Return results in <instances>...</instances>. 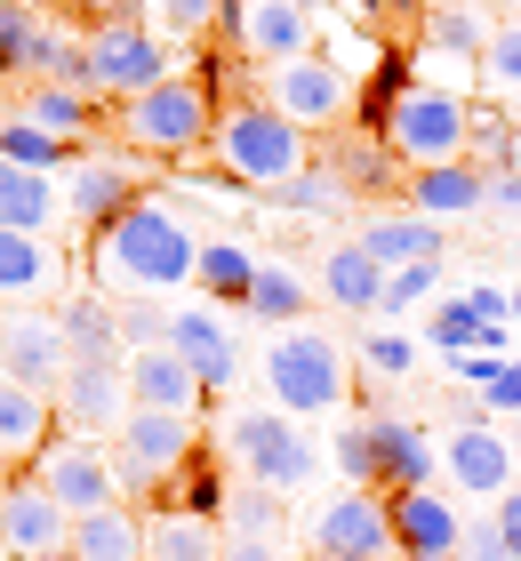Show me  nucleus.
<instances>
[{
  "label": "nucleus",
  "mask_w": 521,
  "mask_h": 561,
  "mask_svg": "<svg viewBox=\"0 0 521 561\" xmlns=\"http://www.w3.org/2000/svg\"><path fill=\"white\" fill-rule=\"evenodd\" d=\"M89 265L113 297H169L177 280L201 273V241L169 201L145 193L137 209H121L104 233H89Z\"/></svg>",
  "instance_id": "nucleus-1"
},
{
  "label": "nucleus",
  "mask_w": 521,
  "mask_h": 561,
  "mask_svg": "<svg viewBox=\"0 0 521 561\" xmlns=\"http://www.w3.org/2000/svg\"><path fill=\"white\" fill-rule=\"evenodd\" d=\"M217 176L241 193H281L297 169H313V137L297 129V121H281L265 96H233V105L217 113Z\"/></svg>",
  "instance_id": "nucleus-2"
},
{
  "label": "nucleus",
  "mask_w": 521,
  "mask_h": 561,
  "mask_svg": "<svg viewBox=\"0 0 521 561\" xmlns=\"http://www.w3.org/2000/svg\"><path fill=\"white\" fill-rule=\"evenodd\" d=\"M113 129L128 137V152H145V161H193V152L217 145V105H208L201 72H177V81L128 96L113 113Z\"/></svg>",
  "instance_id": "nucleus-3"
},
{
  "label": "nucleus",
  "mask_w": 521,
  "mask_h": 561,
  "mask_svg": "<svg viewBox=\"0 0 521 561\" xmlns=\"http://www.w3.org/2000/svg\"><path fill=\"white\" fill-rule=\"evenodd\" d=\"M385 152H394L401 169H441V161H465L474 152V96H450V89H426L409 81L394 105L377 113L370 129Z\"/></svg>",
  "instance_id": "nucleus-4"
},
{
  "label": "nucleus",
  "mask_w": 521,
  "mask_h": 561,
  "mask_svg": "<svg viewBox=\"0 0 521 561\" xmlns=\"http://www.w3.org/2000/svg\"><path fill=\"white\" fill-rule=\"evenodd\" d=\"M265 386H273V410L290 417H313V410H337L346 393V353H337L329 329H281L273 353H265Z\"/></svg>",
  "instance_id": "nucleus-5"
},
{
  "label": "nucleus",
  "mask_w": 521,
  "mask_h": 561,
  "mask_svg": "<svg viewBox=\"0 0 521 561\" xmlns=\"http://www.w3.org/2000/svg\"><path fill=\"white\" fill-rule=\"evenodd\" d=\"M225 449L241 457V473L257 481V490H305L313 481V466H321V457L305 449V433L290 425V410H233L225 417Z\"/></svg>",
  "instance_id": "nucleus-6"
},
{
  "label": "nucleus",
  "mask_w": 521,
  "mask_h": 561,
  "mask_svg": "<svg viewBox=\"0 0 521 561\" xmlns=\"http://www.w3.org/2000/svg\"><path fill=\"white\" fill-rule=\"evenodd\" d=\"M33 481L65 505L72 522H81V514H104V505H128V497H121V473H113V449H104V442H81V433H57V442L33 457Z\"/></svg>",
  "instance_id": "nucleus-7"
},
{
  "label": "nucleus",
  "mask_w": 521,
  "mask_h": 561,
  "mask_svg": "<svg viewBox=\"0 0 521 561\" xmlns=\"http://www.w3.org/2000/svg\"><path fill=\"white\" fill-rule=\"evenodd\" d=\"M161 81H177V72H169V41L152 24H97L89 33V89L128 105V96H145Z\"/></svg>",
  "instance_id": "nucleus-8"
},
{
  "label": "nucleus",
  "mask_w": 521,
  "mask_h": 561,
  "mask_svg": "<svg viewBox=\"0 0 521 561\" xmlns=\"http://www.w3.org/2000/svg\"><path fill=\"white\" fill-rule=\"evenodd\" d=\"M257 96H265L281 121H297V129L313 137V129H337V121L353 113V72L329 65V57H297V65H273Z\"/></svg>",
  "instance_id": "nucleus-9"
},
{
  "label": "nucleus",
  "mask_w": 521,
  "mask_h": 561,
  "mask_svg": "<svg viewBox=\"0 0 521 561\" xmlns=\"http://www.w3.org/2000/svg\"><path fill=\"white\" fill-rule=\"evenodd\" d=\"M0 377H16V386H33V393H57L65 377H72L65 321L41 313V305H16V313H0Z\"/></svg>",
  "instance_id": "nucleus-10"
},
{
  "label": "nucleus",
  "mask_w": 521,
  "mask_h": 561,
  "mask_svg": "<svg viewBox=\"0 0 521 561\" xmlns=\"http://www.w3.org/2000/svg\"><path fill=\"white\" fill-rule=\"evenodd\" d=\"M57 185H65V217L81 225V233H104L121 209H137V201H145V169L128 161V152H81Z\"/></svg>",
  "instance_id": "nucleus-11"
},
{
  "label": "nucleus",
  "mask_w": 521,
  "mask_h": 561,
  "mask_svg": "<svg viewBox=\"0 0 521 561\" xmlns=\"http://www.w3.org/2000/svg\"><path fill=\"white\" fill-rule=\"evenodd\" d=\"M313 561H401L394 546V514H385V490H346L313 522Z\"/></svg>",
  "instance_id": "nucleus-12"
},
{
  "label": "nucleus",
  "mask_w": 521,
  "mask_h": 561,
  "mask_svg": "<svg viewBox=\"0 0 521 561\" xmlns=\"http://www.w3.org/2000/svg\"><path fill=\"white\" fill-rule=\"evenodd\" d=\"M48 553H72V514L33 473H16L0 490V561H48Z\"/></svg>",
  "instance_id": "nucleus-13"
},
{
  "label": "nucleus",
  "mask_w": 521,
  "mask_h": 561,
  "mask_svg": "<svg viewBox=\"0 0 521 561\" xmlns=\"http://www.w3.org/2000/svg\"><path fill=\"white\" fill-rule=\"evenodd\" d=\"M225 33H233L241 57H257L265 72L313 57V16L297 9V0H225Z\"/></svg>",
  "instance_id": "nucleus-14"
},
{
  "label": "nucleus",
  "mask_w": 521,
  "mask_h": 561,
  "mask_svg": "<svg viewBox=\"0 0 521 561\" xmlns=\"http://www.w3.org/2000/svg\"><path fill=\"white\" fill-rule=\"evenodd\" d=\"M128 410H137V401H128V369H89V362H72V377L57 386V425L81 433V442L121 433Z\"/></svg>",
  "instance_id": "nucleus-15"
},
{
  "label": "nucleus",
  "mask_w": 521,
  "mask_h": 561,
  "mask_svg": "<svg viewBox=\"0 0 521 561\" xmlns=\"http://www.w3.org/2000/svg\"><path fill=\"white\" fill-rule=\"evenodd\" d=\"M385 514H394V546L401 561H465V522H457V505L441 497V490H401V497H385Z\"/></svg>",
  "instance_id": "nucleus-16"
},
{
  "label": "nucleus",
  "mask_w": 521,
  "mask_h": 561,
  "mask_svg": "<svg viewBox=\"0 0 521 561\" xmlns=\"http://www.w3.org/2000/svg\"><path fill=\"white\" fill-rule=\"evenodd\" d=\"M370 425V457H377V490L385 497H401V490H433V442H426V425H409L394 410H370L361 417Z\"/></svg>",
  "instance_id": "nucleus-17"
},
{
  "label": "nucleus",
  "mask_w": 521,
  "mask_h": 561,
  "mask_svg": "<svg viewBox=\"0 0 521 561\" xmlns=\"http://www.w3.org/2000/svg\"><path fill=\"white\" fill-rule=\"evenodd\" d=\"M441 466H450V481L465 497H513V442L506 433H489V425H457L450 442H441Z\"/></svg>",
  "instance_id": "nucleus-18"
},
{
  "label": "nucleus",
  "mask_w": 521,
  "mask_h": 561,
  "mask_svg": "<svg viewBox=\"0 0 521 561\" xmlns=\"http://www.w3.org/2000/svg\"><path fill=\"white\" fill-rule=\"evenodd\" d=\"M57 321H65V345H72V362H89V369H128L121 305L104 297V289H72V297L57 305Z\"/></svg>",
  "instance_id": "nucleus-19"
},
{
  "label": "nucleus",
  "mask_w": 521,
  "mask_h": 561,
  "mask_svg": "<svg viewBox=\"0 0 521 561\" xmlns=\"http://www.w3.org/2000/svg\"><path fill=\"white\" fill-rule=\"evenodd\" d=\"M57 393H33L16 386V377H0V457H9V473H33V457L57 442Z\"/></svg>",
  "instance_id": "nucleus-20"
},
{
  "label": "nucleus",
  "mask_w": 521,
  "mask_h": 561,
  "mask_svg": "<svg viewBox=\"0 0 521 561\" xmlns=\"http://www.w3.org/2000/svg\"><path fill=\"white\" fill-rule=\"evenodd\" d=\"M169 345L193 362L201 393H225L233 377H241V345H233V329H225L217 305H185V313H177V329H169Z\"/></svg>",
  "instance_id": "nucleus-21"
},
{
  "label": "nucleus",
  "mask_w": 521,
  "mask_h": 561,
  "mask_svg": "<svg viewBox=\"0 0 521 561\" xmlns=\"http://www.w3.org/2000/svg\"><path fill=\"white\" fill-rule=\"evenodd\" d=\"M401 193H409V209H417V217L450 225V217H474V209H489V169H482V161L409 169V176H401Z\"/></svg>",
  "instance_id": "nucleus-22"
},
{
  "label": "nucleus",
  "mask_w": 521,
  "mask_h": 561,
  "mask_svg": "<svg viewBox=\"0 0 521 561\" xmlns=\"http://www.w3.org/2000/svg\"><path fill=\"white\" fill-rule=\"evenodd\" d=\"M65 289V257H57V241H41V233H9L0 225V305H41V297H57Z\"/></svg>",
  "instance_id": "nucleus-23"
},
{
  "label": "nucleus",
  "mask_w": 521,
  "mask_h": 561,
  "mask_svg": "<svg viewBox=\"0 0 521 561\" xmlns=\"http://www.w3.org/2000/svg\"><path fill=\"white\" fill-rule=\"evenodd\" d=\"M128 401H137V410H177V417H193L201 377H193V362H185L177 345L128 353Z\"/></svg>",
  "instance_id": "nucleus-24"
},
{
  "label": "nucleus",
  "mask_w": 521,
  "mask_h": 561,
  "mask_svg": "<svg viewBox=\"0 0 521 561\" xmlns=\"http://www.w3.org/2000/svg\"><path fill=\"white\" fill-rule=\"evenodd\" d=\"M57 217H65V185L57 176H41V169H16L9 152H0V225L9 233H57Z\"/></svg>",
  "instance_id": "nucleus-25"
},
{
  "label": "nucleus",
  "mask_w": 521,
  "mask_h": 561,
  "mask_svg": "<svg viewBox=\"0 0 521 561\" xmlns=\"http://www.w3.org/2000/svg\"><path fill=\"white\" fill-rule=\"evenodd\" d=\"M385 280H394V273H385L361 241H337L329 257H321V297L337 305V313H377V305H385Z\"/></svg>",
  "instance_id": "nucleus-26"
},
{
  "label": "nucleus",
  "mask_w": 521,
  "mask_h": 561,
  "mask_svg": "<svg viewBox=\"0 0 521 561\" xmlns=\"http://www.w3.org/2000/svg\"><path fill=\"white\" fill-rule=\"evenodd\" d=\"M361 249H370V257L394 273V265H441V225L433 217H417V209H394V217H370L353 233Z\"/></svg>",
  "instance_id": "nucleus-27"
},
{
  "label": "nucleus",
  "mask_w": 521,
  "mask_h": 561,
  "mask_svg": "<svg viewBox=\"0 0 521 561\" xmlns=\"http://www.w3.org/2000/svg\"><path fill=\"white\" fill-rule=\"evenodd\" d=\"M489 33H498V24L482 9H426L417 16V48H426V57H450V65H474V72L489 57Z\"/></svg>",
  "instance_id": "nucleus-28"
},
{
  "label": "nucleus",
  "mask_w": 521,
  "mask_h": 561,
  "mask_svg": "<svg viewBox=\"0 0 521 561\" xmlns=\"http://www.w3.org/2000/svg\"><path fill=\"white\" fill-rule=\"evenodd\" d=\"M72 561H145V514L137 505H104L72 522Z\"/></svg>",
  "instance_id": "nucleus-29"
},
{
  "label": "nucleus",
  "mask_w": 521,
  "mask_h": 561,
  "mask_svg": "<svg viewBox=\"0 0 521 561\" xmlns=\"http://www.w3.org/2000/svg\"><path fill=\"white\" fill-rule=\"evenodd\" d=\"M24 121L48 137H65V145H81L97 129V96L89 89H57V81H24Z\"/></svg>",
  "instance_id": "nucleus-30"
},
{
  "label": "nucleus",
  "mask_w": 521,
  "mask_h": 561,
  "mask_svg": "<svg viewBox=\"0 0 521 561\" xmlns=\"http://www.w3.org/2000/svg\"><path fill=\"white\" fill-rule=\"evenodd\" d=\"M257 273H265V257H249V249L241 241H217V233H208L201 241V289H208V305H241V313H249V289H257Z\"/></svg>",
  "instance_id": "nucleus-31"
},
{
  "label": "nucleus",
  "mask_w": 521,
  "mask_h": 561,
  "mask_svg": "<svg viewBox=\"0 0 521 561\" xmlns=\"http://www.w3.org/2000/svg\"><path fill=\"white\" fill-rule=\"evenodd\" d=\"M217 529L193 522V514H169V505H152L145 514V561H217Z\"/></svg>",
  "instance_id": "nucleus-32"
},
{
  "label": "nucleus",
  "mask_w": 521,
  "mask_h": 561,
  "mask_svg": "<svg viewBox=\"0 0 521 561\" xmlns=\"http://www.w3.org/2000/svg\"><path fill=\"white\" fill-rule=\"evenodd\" d=\"M41 41H48V24H41L33 0H0V81H33Z\"/></svg>",
  "instance_id": "nucleus-33"
},
{
  "label": "nucleus",
  "mask_w": 521,
  "mask_h": 561,
  "mask_svg": "<svg viewBox=\"0 0 521 561\" xmlns=\"http://www.w3.org/2000/svg\"><path fill=\"white\" fill-rule=\"evenodd\" d=\"M161 505H169V514H193V522H217L233 505V481L217 473V457H193V466L161 490Z\"/></svg>",
  "instance_id": "nucleus-34"
},
{
  "label": "nucleus",
  "mask_w": 521,
  "mask_h": 561,
  "mask_svg": "<svg viewBox=\"0 0 521 561\" xmlns=\"http://www.w3.org/2000/svg\"><path fill=\"white\" fill-rule=\"evenodd\" d=\"M273 201H281V209H297V217H329V209H346V201H353V185L321 161V152H313V169H297Z\"/></svg>",
  "instance_id": "nucleus-35"
},
{
  "label": "nucleus",
  "mask_w": 521,
  "mask_h": 561,
  "mask_svg": "<svg viewBox=\"0 0 521 561\" xmlns=\"http://www.w3.org/2000/svg\"><path fill=\"white\" fill-rule=\"evenodd\" d=\"M321 161H329V169L353 185V201H361V193H385V185H394V152H385L377 137H346V145H329Z\"/></svg>",
  "instance_id": "nucleus-36"
},
{
  "label": "nucleus",
  "mask_w": 521,
  "mask_h": 561,
  "mask_svg": "<svg viewBox=\"0 0 521 561\" xmlns=\"http://www.w3.org/2000/svg\"><path fill=\"white\" fill-rule=\"evenodd\" d=\"M0 152H9L16 169H41V176H65L72 161H81V145H65V137H48V129H33V121H9V137H0Z\"/></svg>",
  "instance_id": "nucleus-37"
},
{
  "label": "nucleus",
  "mask_w": 521,
  "mask_h": 561,
  "mask_svg": "<svg viewBox=\"0 0 521 561\" xmlns=\"http://www.w3.org/2000/svg\"><path fill=\"white\" fill-rule=\"evenodd\" d=\"M305 305H313V289H305L290 265H265V273H257V289H249V313H257V321H273V329H281V321L297 329V321H305Z\"/></svg>",
  "instance_id": "nucleus-38"
},
{
  "label": "nucleus",
  "mask_w": 521,
  "mask_h": 561,
  "mask_svg": "<svg viewBox=\"0 0 521 561\" xmlns=\"http://www.w3.org/2000/svg\"><path fill=\"white\" fill-rule=\"evenodd\" d=\"M465 161H482L489 176H506V169H521V121H506V113H489V105H474V152Z\"/></svg>",
  "instance_id": "nucleus-39"
},
{
  "label": "nucleus",
  "mask_w": 521,
  "mask_h": 561,
  "mask_svg": "<svg viewBox=\"0 0 521 561\" xmlns=\"http://www.w3.org/2000/svg\"><path fill=\"white\" fill-rule=\"evenodd\" d=\"M33 81H57V89H89V41L81 33H65V24H48V41H41V72ZM97 96V89H89Z\"/></svg>",
  "instance_id": "nucleus-40"
},
{
  "label": "nucleus",
  "mask_w": 521,
  "mask_h": 561,
  "mask_svg": "<svg viewBox=\"0 0 521 561\" xmlns=\"http://www.w3.org/2000/svg\"><path fill=\"white\" fill-rule=\"evenodd\" d=\"M169 329H177V313H161V297H121V337H128V353L169 345Z\"/></svg>",
  "instance_id": "nucleus-41"
},
{
  "label": "nucleus",
  "mask_w": 521,
  "mask_h": 561,
  "mask_svg": "<svg viewBox=\"0 0 521 561\" xmlns=\"http://www.w3.org/2000/svg\"><path fill=\"white\" fill-rule=\"evenodd\" d=\"M361 369H370V377H409L417 369V337H401V329H370V337H361Z\"/></svg>",
  "instance_id": "nucleus-42"
},
{
  "label": "nucleus",
  "mask_w": 521,
  "mask_h": 561,
  "mask_svg": "<svg viewBox=\"0 0 521 561\" xmlns=\"http://www.w3.org/2000/svg\"><path fill=\"white\" fill-rule=\"evenodd\" d=\"M482 81H489V89H506V96H521V16H513V24H498V33H489Z\"/></svg>",
  "instance_id": "nucleus-43"
},
{
  "label": "nucleus",
  "mask_w": 521,
  "mask_h": 561,
  "mask_svg": "<svg viewBox=\"0 0 521 561\" xmlns=\"http://www.w3.org/2000/svg\"><path fill=\"white\" fill-rule=\"evenodd\" d=\"M225 514H233V538H265V529L281 522V490H257V481H241Z\"/></svg>",
  "instance_id": "nucleus-44"
},
{
  "label": "nucleus",
  "mask_w": 521,
  "mask_h": 561,
  "mask_svg": "<svg viewBox=\"0 0 521 561\" xmlns=\"http://www.w3.org/2000/svg\"><path fill=\"white\" fill-rule=\"evenodd\" d=\"M337 473H346L353 490H377V457H370V425H361V417L337 433Z\"/></svg>",
  "instance_id": "nucleus-45"
},
{
  "label": "nucleus",
  "mask_w": 521,
  "mask_h": 561,
  "mask_svg": "<svg viewBox=\"0 0 521 561\" xmlns=\"http://www.w3.org/2000/svg\"><path fill=\"white\" fill-rule=\"evenodd\" d=\"M433 280H441V265H394V280H385V305H377V313H409L417 297H433Z\"/></svg>",
  "instance_id": "nucleus-46"
},
{
  "label": "nucleus",
  "mask_w": 521,
  "mask_h": 561,
  "mask_svg": "<svg viewBox=\"0 0 521 561\" xmlns=\"http://www.w3.org/2000/svg\"><path fill=\"white\" fill-rule=\"evenodd\" d=\"M506 362H513V353H489V345H474V353H450V377H457V386H474V393H489Z\"/></svg>",
  "instance_id": "nucleus-47"
},
{
  "label": "nucleus",
  "mask_w": 521,
  "mask_h": 561,
  "mask_svg": "<svg viewBox=\"0 0 521 561\" xmlns=\"http://www.w3.org/2000/svg\"><path fill=\"white\" fill-rule=\"evenodd\" d=\"M225 24V0H161V33H208Z\"/></svg>",
  "instance_id": "nucleus-48"
},
{
  "label": "nucleus",
  "mask_w": 521,
  "mask_h": 561,
  "mask_svg": "<svg viewBox=\"0 0 521 561\" xmlns=\"http://www.w3.org/2000/svg\"><path fill=\"white\" fill-rule=\"evenodd\" d=\"M482 401H489V410H506V417H521V362H506V369H498V386H489Z\"/></svg>",
  "instance_id": "nucleus-49"
},
{
  "label": "nucleus",
  "mask_w": 521,
  "mask_h": 561,
  "mask_svg": "<svg viewBox=\"0 0 521 561\" xmlns=\"http://www.w3.org/2000/svg\"><path fill=\"white\" fill-rule=\"evenodd\" d=\"M465 561H513L506 538H498V522H474V538H465Z\"/></svg>",
  "instance_id": "nucleus-50"
},
{
  "label": "nucleus",
  "mask_w": 521,
  "mask_h": 561,
  "mask_svg": "<svg viewBox=\"0 0 521 561\" xmlns=\"http://www.w3.org/2000/svg\"><path fill=\"white\" fill-rule=\"evenodd\" d=\"M489 209H498V217H521V169L489 176Z\"/></svg>",
  "instance_id": "nucleus-51"
},
{
  "label": "nucleus",
  "mask_w": 521,
  "mask_h": 561,
  "mask_svg": "<svg viewBox=\"0 0 521 561\" xmlns=\"http://www.w3.org/2000/svg\"><path fill=\"white\" fill-rule=\"evenodd\" d=\"M498 538H506V553L521 561V490H513V497H498Z\"/></svg>",
  "instance_id": "nucleus-52"
},
{
  "label": "nucleus",
  "mask_w": 521,
  "mask_h": 561,
  "mask_svg": "<svg viewBox=\"0 0 521 561\" xmlns=\"http://www.w3.org/2000/svg\"><path fill=\"white\" fill-rule=\"evenodd\" d=\"M217 561H281V553H273L265 538H225V553H217Z\"/></svg>",
  "instance_id": "nucleus-53"
},
{
  "label": "nucleus",
  "mask_w": 521,
  "mask_h": 561,
  "mask_svg": "<svg viewBox=\"0 0 521 561\" xmlns=\"http://www.w3.org/2000/svg\"><path fill=\"white\" fill-rule=\"evenodd\" d=\"M394 9H426V0H361V16H394Z\"/></svg>",
  "instance_id": "nucleus-54"
},
{
  "label": "nucleus",
  "mask_w": 521,
  "mask_h": 561,
  "mask_svg": "<svg viewBox=\"0 0 521 561\" xmlns=\"http://www.w3.org/2000/svg\"><path fill=\"white\" fill-rule=\"evenodd\" d=\"M433 9H482L489 16V0H433Z\"/></svg>",
  "instance_id": "nucleus-55"
},
{
  "label": "nucleus",
  "mask_w": 521,
  "mask_h": 561,
  "mask_svg": "<svg viewBox=\"0 0 521 561\" xmlns=\"http://www.w3.org/2000/svg\"><path fill=\"white\" fill-rule=\"evenodd\" d=\"M297 9H305V16H329V9H337V0H297Z\"/></svg>",
  "instance_id": "nucleus-56"
},
{
  "label": "nucleus",
  "mask_w": 521,
  "mask_h": 561,
  "mask_svg": "<svg viewBox=\"0 0 521 561\" xmlns=\"http://www.w3.org/2000/svg\"><path fill=\"white\" fill-rule=\"evenodd\" d=\"M506 442H513V457H521V417H513V433H506Z\"/></svg>",
  "instance_id": "nucleus-57"
},
{
  "label": "nucleus",
  "mask_w": 521,
  "mask_h": 561,
  "mask_svg": "<svg viewBox=\"0 0 521 561\" xmlns=\"http://www.w3.org/2000/svg\"><path fill=\"white\" fill-rule=\"evenodd\" d=\"M33 9H72V0H33Z\"/></svg>",
  "instance_id": "nucleus-58"
},
{
  "label": "nucleus",
  "mask_w": 521,
  "mask_h": 561,
  "mask_svg": "<svg viewBox=\"0 0 521 561\" xmlns=\"http://www.w3.org/2000/svg\"><path fill=\"white\" fill-rule=\"evenodd\" d=\"M513 321H521V289H513Z\"/></svg>",
  "instance_id": "nucleus-59"
},
{
  "label": "nucleus",
  "mask_w": 521,
  "mask_h": 561,
  "mask_svg": "<svg viewBox=\"0 0 521 561\" xmlns=\"http://www.w3.org/2000/svg\"><path fill=\"white\" fill-rule=\"evenodd\" d=\"M9 481H16V473H0V490H9Z\"/></svg>",
  "instance_id": "nucleus-60"
},
{
  "label": "nucleus",
  "mask_w": 521,
  "mask_h": 561,
  "mask_svg": "<svg viewBox=\"0 0 521 561\" xmlns=\"http://www.w3.org/2000/svg\"><path fill=\"white\" fill-rule=\"evenodd\" d=\"M48 561H72V553H48Z\"/></svg>",
  "instance_id": "nucleus-61"
},
{
  "label": "nucleus",
  "mask_w": 521,
  "mask_h": 561,
  "mask_svg": "<svg viewBox=\"0 0 521 561\" xmlns=\"http://www.w3.org/2000/svg\"><path fill=\"white\" fill-rule=\"evenodd\" d=\"M0 137H9V121H0Z\"/></svg>",
  "instance_id": "nucleus-62"
},
{
  "label": "nucleus",
  "mask_w": 521,
  "mask_h": 561,
  "mask_svg": "<svg viewBox=\"0 0 521 561\" xmlns=\"http://www.w3.org/2000/svg\"><path fill=\"white\" fill-rule=\"evenodd\" d=\"M0 313H9V305H0Z\"/></svg>",
  "instance_id": "nucleus-63"
},
{
  "label": "nucleus",
  "mask_w": 521,
  "mask_h": 561,
  "mask_svg": "<svg viewBox=\"0 0 521 561\" xmlns=\"http://www.w3.org/2000/svg\"><path fill=\"white\" fill-rule=\"evenodd\" d=\"M513 9H521V0H513Z\"/></svg>",
  "instance_id": "nucleus-64"
}]
</instances>
